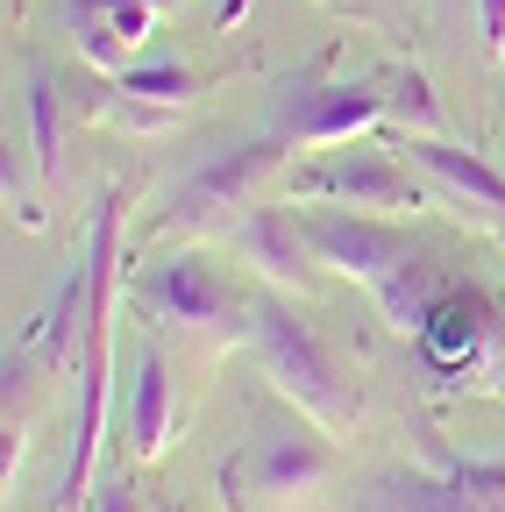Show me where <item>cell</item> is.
Segmentation results:
<instances>
[{
    "mask_svg": "<svg viewBox=\"0 0 505 512\" xmlns=\"http://www.w3.org/2000/svg\"><path fill=\"white\" fill-rule=\"evenodd\" d=\"M178 434H185V392H178L164 349H143L136 356V384H129V456L157 463Z\"/></svg>",
    "mask_w": 505,
    "mask_h": 512,
    "instance_id": "obj_12",
    "label": "cell"
},
{
    "mask_svg": "<svg viewBox=\"0 0 505 512\" xmlns=\"http://www.w3.org/2000/svg\"><path fill=\"white\" fill-rule=\"evenodd\" d=\"M50 392V342H29L8 356V477L29 448V427H36V406Z\"/></svg>",
    "mask_w": 505,
    "mask_h": 512,
    "instance_id": "obj_16",
    "label": "cell"
},
{
    "mask_svg": "<svg viewBox=\"0 0 505 512\" xmlns=\"http://www.w3.org/2000/svg\"><path fill=\"white\" fill-rule=\"evenodd\" d=\"M370 292H377V306H385V320H392L399 335H420V328H427V313H434V299L449 292V285H441V264H434L427 249H406Z\"/></svg>",
    "mask_w": 505,
    "mask_h": 512,
    "instance_id": "obj_15",
    "label": "cell"
},
{
    "mask_svg": "<svg viewBox=\"0 0 505 512\" xmlns=\"http://www.w3.org/2000/svg\"><path fill=\"white\" fill-rule=\"evenodd\" d=\"M498 328L505 320L491 313V299L484 292H441L434 299V313H427V328H420V349L434 356V363H449V370H484V356H491V342H498Z\"/></svg>",
    "mask_w": 505,
    "mask_h": 512,
    "instance_id": "obj_14",
    "label": "cell"
},
{
    "mask_svg": "<svg viewBox=\"0 0 505 512\" xmlns=\"http://www.w3.org/2000/svg\"><path fill=\"white\" fill-rule=\"evenodd\" d=\"M328 484H335V448L306 427H264L221 463L228 512H321Z\"/></svg>",
    "mask_w": 505,
    "mask_h": 512,
    "instance_id": "obj_3",
    "label": "cell"
},
{
    "mask_svg": "<svg viewBox=\"0 0 505 512\" xmlns=\"http://www.w3.org/2000/svg\"><path fill=\"white\" fill-rule=\"evenodd\" d=\"M129 299L143 306V320L185 335L200 356H221V349L249 342V328H257V299H242V285L228 271H214L200 249H178L164 264H150L129 285Z\"/></svg>",
    "mask_w": 505,
    "mask_h": 512,
    "instance_id": "obj_1",
    "label": "cell"
},
{
    "mask_svg": "<svg viewBox=\"0 0 505 512\" xmlns=\"http://www.w3.org/2000/svg\"><path fill=\"white\" fill-rule=\"evenodd\" d=\"M65 121H72V107H65V93H57V79L36 72L29 79V150H36L43 178H57V164H65Z\"/></svg>",
    "mask_w": 505,
    "mask_h": 512,
    "instance_id": "obj_17",
    "label": "cell"
},
{
    "mask_svg": "<svg viewBox=\"0 0 505 512\" xmlns=\"http://www.w3.org/2000/svg\"><path fill=\"white\" fill-rule=\"evenodd\" d=\"M484 377L505 392V328H498V342H491V356H484Z\"/></svg>",
    "mask_w": 505,
    "mask_h": 512,
    "instance_id": "obj_22",
    "label": "cell"
},
{
    "mask_svg": "<svg viewBox=\"0 0 505 512\" xmlns=\"http://www.w3.org/2000/svg\"><path fill=\"white\" fill-rule=\"evenodd\" d=\"M498 242H505V228H498Z\"/></svg>",
    "mask_w": 505,
    "mask_h": 512,
    "instance_id": "obj_24",
    "label": "cell"
},
{
    "mask_svg": "<svg viewBox=\"0 0 505 512\" xmlns=\"http://www.w3.org/2000/svg\"><path fill=\"white\" fill-rule=\"evenodd\" d=\"M157 512H178V505H157Z\"/></svg>",
    "mask_w": 505,
    "mask_h": 512,
    "instance_id": "obj_23",
    "label": "cell"
},
{
    "mask_svg": "<svg viewBox=\"0 0 505 512\" xmlns=\"http://www.w3.org/2000/svg\"><path fill=\"white\" fill-rule=\"evenodd\" d=\"M306 228H313V249H321V264H328V271H349V278H363V285H377V278H385L399 256L413 249L399 228L370 221V214H313Z\"/></svg>",
    "mask_w": 505,
    "mask_h": 512,
    "instance_id": "obj_13",
    "label": "cell"
},
{
    "mask_svg": "<svg viewBox=\"0 0 505 512\" xmlns=\"http://www.w3.org/2000/svg\"><path fill=\"white\" fill-rule=\"evenodd\" d=\"M235 256L257 278H271L278 292H313V278H321V249H313V228L285 207H249L235 228Z\"/></svg>",
    "mask_w": 505,
    "mask_h": 512,
    "instance_id": "obj_8",
    "label": "cell"
},
{
    "mask_svg": "<svg viewBox=\"0 0 505 512\" xmlns=\"http://www.w3.org/2000/svg\"><path fill=\"white\" fill-rule=\"evenodd\" d=\"M121 86L143 93V100H157V107H185L200 79L185 72V64H150V72H121Z\"/></svg>",
    "mask_w": 505,
    "mask_h": 512,
    "instance_id": "obj_18",
    "label": "cell"
},
{
    "mask_svg": "<svg viewBox=\"0 0 505 512\" xmlns=\"http://www.w3.org/2000/svg\"><path fill=\"white\" fill-rule=\"evenodd\" d=\"M285 150H292L285 136H271V143H249V150H221L214 164H200L193 178H185V185L171 192V207L157 214V228H164V235H185V242L235 228L249 207H257V192L278 178Z\"/></svg>",
    "mask_w": 505,
    "mask_h": 512,
    "instance_id": "obj_5",
    "label": "cell"
},
{
    "mask_svg": "<svg viewBox=\"0 0 505 512\" xmlns=\"http://www.w3.org/2000/svg\"><path fill=\"white\" fill-rule=\"evenodd\" d=\"M65 8H72L79 57L93 72H129V57L157 36L164 0H65Z\"/></svg>",
    "mask_w": 505,
    "mask_h": 512,
    "instance_id": "obj_10",
    "label": "cell"
},
{
    "mask_svg": "<svg viewBox=\"0 0 505 512\" xmlns=\"http://www.w3.org/2000/svg\"><path fill=\"white\" fill-rule=\"evenodd\" d=\"M406 164L427 171L441 192H449L456 214H477L484 228H505V178L477 150H456V143H441V136H413L406 143Z\"/></svg>",
    "mask_w": 505,
    "mask_h": 512,
    "instance_id": "obj_11",
    "label": "cell"
},
{
    "mask_svg": "<svg viewBox=\"0 0 505 512\" xmlns=\"http://www.w3.org/2000/svg\"><path fill=\"white\" fill-rule=\"evenodd\" d=\"M93 512H150V505H143L129 484H100V491H93Z\"/></svg>",
    "mask_w": 505,
    "mask_h": 512,
    "instance_id": "obj_21",
    "label": "cell"
},
{
    "mask_svg": "<svg viewBox=\"0 0 505 512\" xmlns=\"http://www.w3.org/2000/svg\"><path fill=\"white\" fill-rule=\"evenodd\" d=\"M385 100H392V121H406L413 136H441V107H434V93H427V79H420V72H406Z\"/></svg>",
    "mask_w": 505,
    "mask_h": 512,
    "instance_id": "obj_19",
    "label": "cell"
},
{
    "mask_svg": "<svg viewBox=\"0 0 505 512\" xmlns=\"http://www.w3.org/2000/svg\"><path fill=\"white\" fill-rule=\"evenodd\" d=\"M477 29H484V50H505V0H477Z\"/></svg>",
    "mask_w": 505,
    "mask_h": 512,
    "instance_id": "obj_20",
    "label": "cell"
},
{
    "mask_svg": "<svg viewBox=\"0 0 505 512\" xmlns=\"http://www.w3.org/2000/svg\"><path fill=\"white\" fill-rule=\"evenodd\" d=\"M249 349H257L264 377L299 406V420H313L321 434H349V427L363 420L356 377L342 370V356L313 335L292 306H271V299H264V306H257V328H249Z\"/></svg>",
    "mask_w": 505,
    "mask_h": 512,
    "instance_id": "obj_2",
    "label": "cell"
},
{
    "mask_svg": "<svg viewBox=\"0 0 505 512\" xmlns=\"http://www.w3.org/2000/svg\"><path fill=\"white\" fill-rule=\"evenodd\" d=\"M114 249H121V214L114 200L93 214V249H86V363H79V448H72V470H65V505L93 498V463H100V427H107V377H114V356H107V320H114Z\"/></svg>",
    "mask_w": 505,
    "mask_h": 512,
    "instance_id": "obj_4",
    "label": "cell"
},
{
    "mask_svg": "<svg viewBox=\"0 0 505 512\" xmlns=\"http://www.w3.org/2000/svg\"><path fill=\"white\" fill-rule=\"evenodd\" d=\"M392 114V100L377 86H328V79H299L278 93L271 107V128L292 143V150H342L356 136H370L377 121Z\"/></svg>",
    "mask_w": 505,
    "mask_h": 512,
    "instance_id": "obj_6",
    "label": "cell"
},
{
    "mask_svg": "<svg viewBox=\"0 0 505 512\" xmlns=\"http://www.w3.org/2000/svg\"><path fill=\"white\" fill-rule=\"evenodd\" d=\"M299 192L335 200V207H356V214H406V207H427V192L413 185V171H406L392 150H342L335 164L306 171Z\"/></svg>",
    "mask_w": 505,
    "mask_h": 512,
    "instance_id": "obj_7",
    "label": "cell"
},
{
    "mask_svg": "<svg viewBox=\"0 0 505 512\" xmlns=\"http://www.w3.org/2000/svg\"><path fill=\"white\" fill-rule=\"evenodd\" d=\"M377 512H505V463H449L377 484Z\"/></svg>",
    "mask_w": 505,
    "mask_h": 512,
    "instance_id": "obj_9",
    "label": "cell"
}]
</instances>
